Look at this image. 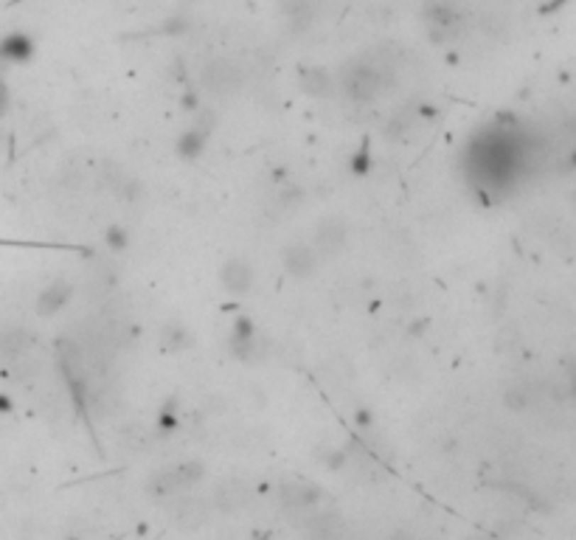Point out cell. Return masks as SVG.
<instances>
[{
    "instance_id": "5b68a950",
    "label": "cell",
    "mask_w": 576,
    "mask_h": 540,
    "mask_svg": "<svg viewBox=\"0 0 576 540\" xmlns=\"http://www.w3.org/2000/svg\"><path fill=\"white\" fill-rule=\"evenodd\" d=\"M31 54V40H26L23 34H11L0 43V57L9 62H23Z\"/></svg>"
},
{
    "instance_id": "3957f363",
    "label": "cell",
    "mask_w": 576,
    "mask_h": 540,
    "mask_svg": "<svg viewBox=\"0 0 576 540\" xmlns=\"http://www.w3.org/2000/svg\"><path fill=\"white\" fill-rule=\"evenodd\" d=\"M284 268L295 276H306L315 268V248L309 242H292L284 250Z\"/></svg>"
},
{
    "instance_id": "7a4b0ae2",
    "label": "cell",
    "mask_w": 576,
    "mask_h": 540,
    "mask_svg": "<svg viewBox=\"0 0 576 540\" xmlns=\"http://www.w3.org/2000/svg\"><path fill=\"white\" fill-rule=\"evenodd\" d=\"M346 226L338 220V217H329L323 220L318 228H315V239H312V248L315 250H338L343 242H346Z\"/></svg>"
},
{
    "instance_id": "277c9868",
    "label": "cell",
    "mask_w": 576,
    "mask_h": 540,
    "mask_svg": "<svg viewBox=\"0 0 576 540\" xmlns=\"http://www.w3.org/2000/svg\"><path fill=\"white\" fill-rule=\"evenodd\" d=\"M253 282V270L248 262L242 259H231L225 268H222V285L231 290V293H245Z\"/></svg>"
},
{
    "instance_id": "8992f818",
    "label": "cell",
    "mask_w": 576,
    "mask_h": 540,
    "mask_svg": "<svg viewBox=\"0 0 576 540\" xmlns=\"http://www.w3.org/2000/svg\"><path fill=\"white\" fill-rule=\"evenodd\" d=\"M65 302H68V287H65V285H54V287H48L45 293H40L37 309H40L43 315H51V312H57V309L62 307Z\"/></svg>"
},
{
    "instance_id": "6da1fadb",
    "label": "cell",
    "mask_w": 576,
    "mask_h": 540,
    "mask_svg": "<svg viewBox=\"0 0 576 540\" xmlns=\"http://www.w3.org/2000/svg\"><path fill=\"white\" fill-rule=\"evenodd\" d=\"M239 79H242L239 68H233L231 62H214L203 74L206 87H211L214 93H231L233 87H239Z\"/></svg>"
},
{
    "instance_id": "ba28073f",
    "label": "cell",
    "mask_w": 576,
    "mask_h": 540,
    "mask_svg": "<svg viewBox=\"0 0 576 540\" xmlns=\"http://www.w3.org/2000/svg\"><path fill=\"white\" fill-rule=\"evenodd\" d=\"M6 107H9V87L0 82V113H3Z\"/></svg>"
},
{
    "instance_id": "52a82bcc",
    "label": "cell",
    "mask_w": 576,
    "mask_h": 540,
    "mask_svg": "<svg viewBox=\"0 0 576 540\" xmlns=\"http://www.w3.org/2000/svg\"><path fill=\"white\" fill-rule=\"evenodd\" d=\"M306 93H326V90H332V79L326 77L323 71H318V68H309V79H306Z\"/></svg>"
}]
</instances>
